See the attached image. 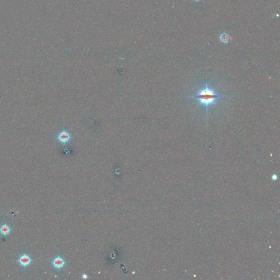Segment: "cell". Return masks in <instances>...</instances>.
<instances>
[{
  "label": "cell",
  "mask_w": 280,
  "mask_h": 280,
  "mask_svg": "<svg viewBox=\"0 0 280 280\" xmlns=\"http://www.w3.org/2000/svg\"><path fill=\"white\" fill-rule=\"evenodd\" d=\"M69 134L67 133H61L59 136V140L61 142H65L69 140Z\"/></svg>",
  "instance_id": "obj_5"
},
{
  "label": "cell",
  "mask_w": 280,
  "mask_h": 280,
  "mask_svg": "<svg viewBox=\"0 0 280 280\" xmlns=\"http://www.w3.org/2000/svg\"><path fill=\"white\" fill-rule=\"evenodd\" d=\"M52 264L56 269L59 270V269H62L65 266V262L63 258H61L60 256H58L54 259V260L52 261Z\"/></svg>",
  "instance_id": "obj_3"
},
{
  "label": "cell",
  "mask_w": 280,
  "mask_h": 280,
  "mask_svg": "<svg viewBox=\"0 0 280 280\" xmlns=\"http://www.w3.org/2000/svg\"><path fill=\"white\" fill-rule=\"evenodd\" d=\"M11 228H10L8 225L6 223L2 225L0 227V234L1 235L4 236L8 235L11 232Z\"/></svg>",
  "instance_id": "obj_4"
},
{
  "label": "cell",
  "mask_w": 280,
  "mask_h": 280,
  "mask_svg": "<svg viewBox=\"0 0 280 280\" xmlns=\"http://www.w3.org/2000/svg\"><path fill=\"white\" fill-rule=\"evenodd\" d=\"M223 97H224L223 95L217 94L214 90L208 88L206 84L205 88L200 89L194 97L198 100L201 105L205 106L207 111L209 106L215 105L217 102Z\"/></svg>",
  "instance_id": "obj_1"
},
{
  "label": "cell",
  "mask_w": 280,
  "mask_h": 280,
  "mask_svg": "<svg viewBox=\"0 0 280 280\" xmlns=\"http://www.w3.org/2000/svg\"><path fill=\"white\" fill-rule=\"evenodd\" d=\"M229 39H230L229 36L228 35V34L227 33H222V35H221V36L219 37V39H220L222 43H228V42L229 40Z\"/></svg>",
  "instance_id": "obj_6"
},
{
  "label": "cell",
  "mask_w": 280,
  "mask_h": 280,
  "mask_svg": "<svg viewBox=\"0 0 280 280\" xmlns=\"http://www.w3.org/2000/svg\"><path fill=\"white\" fill-rule=\"evenodd\" d=\"M18 261L21 266H23L24 268H26V266L30 265L32 260L31 259L29 255L26 254H24L20 257Z\"/></svg>",
  "instance_id": "obj_2"
},
{
  "label": "cell",
  "mask_w": 280,
  "mask_h": 280,
  "mask_svg": "<svg viewBox=\"0 0 280 280\" xmlns=\"http://www.w3.org/2000/svg\"><path fill=\"white\" fill-rule=\"evenodd\" d=\"M195 1H200V0H195Z\"/></svg>",
  "instance_id": "obj_7"
}]
</instances>
